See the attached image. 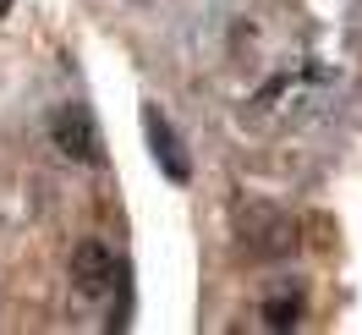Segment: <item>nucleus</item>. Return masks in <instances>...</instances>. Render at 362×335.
Listing matches in <instances>:
<instances>
[{
  "mask_svg": "<svg viewBox=\"0 0 362 335\" xmlns=\"http://www.w3.org/2000/svg\"><path fill=\"white\" fill-rule=\"evenodd\" d=\"M143 137H148V154L159 159V171L176 181V187H187V181H192V154H187V143H181L176 121L159 110V105H143Z\"/></svg>",
  "mask_w": 362,
  "mask_h": 335,
  "instance_id": "f257e3e1",
  "label": "nucleus"
},
{
  "mask_svg": "<svg viewBox=\"0 0 362 335\" xmlns=\"http://www.w3.org/2000/svg\"><path fill=\"white\" fill-rule=\"evenodd\" d=\"M115 253L105 242H77L71 247V291H77V297H83V302H105V297H110L115 291Z\"/></svg>",
  "mask_w": 362,
  "mask_h": 335,
  "instance_id": "f03ea898",
  "label": "nucleus"
},
{
  "mask_svg": "<svg viewBox=\"0 0 362 335\" xmlns=\"http://www.w3.org/2000/svg\"><path fill=\"white\" fill-rule=\"evenodd\" d=\"M55 149L71 159V165H99V121H93V110L88 105H61L55 110Z\"/></svg>",
  "mask_w": 362,
  "mask_h": 335,
  "instance_id": "7ed1b4c3",
  "label": "nucleus"
},
{
  "mask_svg": "<svg viewBox=\"0 0 362 335\" xmlns=\"http://www.w3.org/2000/svg\"><path fill=\"white\" fill-rule=\"evenodd\" d=\"M296 313H302L296 291H274V302L264 308V324H269V330H286V324H296Z\"/></svg>",
  "mask_w": 362,
  "mask_h": 335,
  "instance_id": "20e7f679",
  "label": "nucleus"
}]
</instances>
